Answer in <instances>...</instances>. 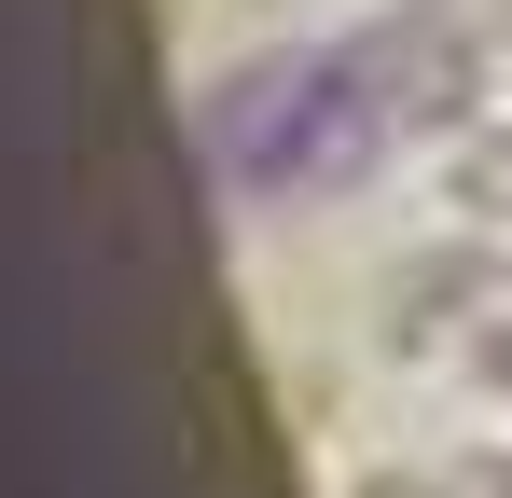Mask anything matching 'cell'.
I'll list each match as a JSON object with an SVG mask.
<instances>
[{
    "label": "cell",
    "instance_id": "6da1fadb",
    "mask_svg": "<svg viewBox=\"0 0 512 498\" xmlns=\"http://www.w3.org/2000/svg\"><path fill=\"white\" fill-rule=\"evenodd\" d=\"M208 153L250 194H346L360 166L388 153V111L346 83V56H291L277 42V56L208 83Z\"/></svg>",
    "mask_w": 512,
    "mask_h": 498
},
{
    "label": "cell",
    "instance_id": "7a4b0ae2",
    "mask_svg": "<svg viewBox=\"0 0 512 498\" xmlns=\"http://www.w3.org/2000/svg\"><path fill=\"white\" fill-rule=\"evenodd\" d=\"M485 28H471V0H388L360 42H346V83L388 111V139H457V125H485Z\"/></svg>",
    "mask_w": 512,
    "mask_h": 498
},
{
    "label": "cell",
    "instance_id": "3957f363",
    "mask_svg": "<svg viewBox=\"0 0 512 498\" xmlns=\"http://www.w3.org/2000/svg\"><path fill=\"white\" fill-rule=\"evenodd\" d=\"M499 249H512V236H471V222H457V236H429V249H402V263H388V291H374L388 360H429V346H457V332L485 319V305L512 291Z\"/></svg>",
    "mask_w": 512,
    "mask_h": 498
},
{
    "label": "cell",
    "instance_id": "277c9868",
    "mask_svg": "<svg viewBox=\"0 0 512 498\" xmlns=\"http://www.w3.org/2000/svg\"><path fill=\"white\" fill-rule=\"evenodd\" d=\"M443 222L512 236V125H457V153H443Z\"/></svg>",
    "mask_w": 512,
    "mask_h": 498
},
{
    "label": "cell",
    "instance_id": "5b68a950",
    "mask_svg": "<svg viewBox=\"0 0 512 498\" xmlns=\"http://www.w3.org/2000/svg\"><path fill=\"white\" fill-rule=\"evenodd\" d=\"M457 360H471V388H485V402H512V305H485V319L457 332Z\"/></svg>",
    "mask_w": 512,
    "mask_h": 498
},
{
    "label": "cell",
    "instance_id": "8992f818",
    "mask_svg": "<svg viewBox=\"0 0 512 498\" xmlns=\"http://www.w3.org/2000/svg\"><path fill=\"white\" fill-rule=\"evenodd\" d=\"M346 498H471V471H346Z\"/></svg>",
    "mask_w": 512,
    "mask_h": 498
},
{
    "label": "cell",
    "instance_id": "52a82bcc",
    "mask_svg": "<svg viewBox=\"0 0 512 498\" xmlns=\"http://www.w3.org/2000/svg\"><path fill=\"white\" fill-rule=\"evenodd\" d=\"M471 498H512V443H485V457H471Z\"/></svg>",
    "mask_w": 512,
    "mask_h": 498
},
{
    "label": "cell",
    "instance_id": "ba28073f",
    "mask_svg": "<svg viewBox=\"0 0 512 498\" xmlns=\"http://www.w3.org/2000/svg\"><path fill=\"white\" fill-rule=\"evenodd\" d=\"M499 42H512V0H499Z\"/></svg>",
    "mask_w": 512,
    "mask_h": 498
},
{
    "label": "cell",
    "instance_id": "9c48e42d",
    "mask_svg": "<svg viewBox=\"0 0 512 498\" xmlns=\"http://www.w3.org/2000/svg\"><path fill=\"white\" fill-rule=\"evenodd\" d=\"M250 14H277V0H250Z\"/></svg>",
    "mask_w": 512,
    "mask_h": 498
}]
</instances>
